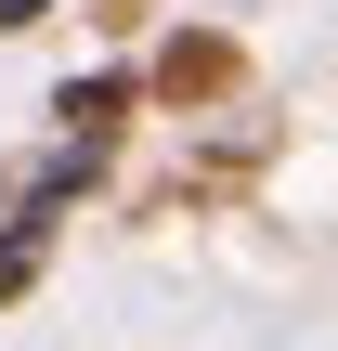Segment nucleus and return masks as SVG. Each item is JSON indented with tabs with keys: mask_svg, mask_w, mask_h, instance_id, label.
Instances as JSON below:
<instances>
[{
	"mask_svg": "<svg viewBox=\"0 0 338 351\" xmlns=\"http://www.w3.org/2000/svg\"><path fill=\"white\" fill-rule=\"evenodd\" d=\"M208 78H234V52L221 39H169V91H208Z\"/></svg>",
	"mask_w": 338,
	"mask_h": 351,
	"instance_id": "obj_1",
	"label": "nucleus"
},
{
	"mask_svg": "<svg viewBox=\"0 0 338 351\" xmlns=\"http://www.w3.org/2000/svg\"><path fill=\"white\" fill-rule=\"evenodd\" d=\"M39 13H52V0H0V39H13V26H39Z\"/></svg>",
	"mask_w": 338,
	"mask_h": 351,
	"instance_id": "obj_2",
	"label": "nucleus"
}]
</instances>
